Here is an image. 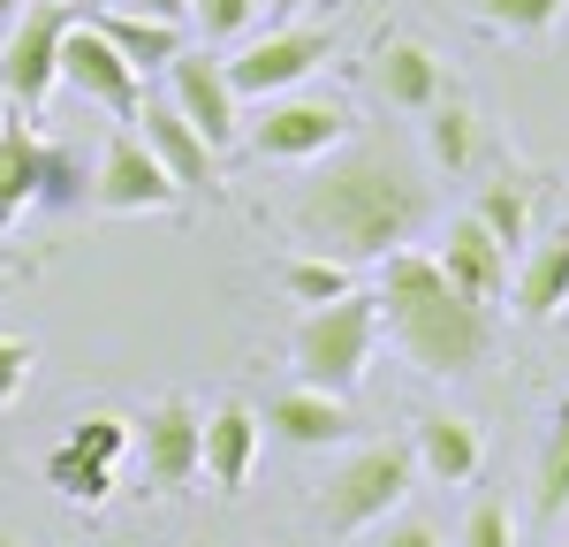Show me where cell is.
Instances as JSON below:
<instances>
[{"label":"cell","instance_id":"cell-21","mask_svg":"<svg viewBox=\"0 0 569 547\" xmlns=\"http://www.w3.org/2000/svg\"><path fill=\"white\" fill-rule=\"evenodd\" d=\"M471 213H479V221L493 228V243L517 259V251L531 243V182L525 176H493L479 190V206H471Z\"/></svg>","mask_w":569,"mask_h":547},{"label":"cell","instance_id":"cell-31","mask_svg":"<svg viewBox=\"0 0 569 547\" xmlns=\"http://www.w3.org/2000/svg\"><path fill=\"white\" fill-rule=\"evenodd\" d=\"M456 547H517V533H509V509L501 501H479L471 517H463V540Z\"/></svg>","mask_w":569,"mask_h":547},{"label":"cell","instance_id":"cell-22","mask_svg":"<svg viewBox=\"0 0 569 547\" xmlns=\"http://www.w3.org/2000/svg\"><path fill=\"white\" fill-rule=\"evenodd\" d=\"M426 152H433V168H471V152H479V115L471 107H456V99H433L426 107Z\"/></svg>","mask_w":569,"mask_h":547},{"label":"cell","instance_id":"cell-23","mask_svg":"<svg viewBox=\"0 0 569 547\" xmlns=\"http://www.w3.org/2000/svg\"><path fill=\"white\" fill-rule=\"evenodd\" d=\"M46 487L61 501H84V509H99V501L114 495V464H99V456H77L69 441L46 456Z\"/></svg>","mask_w":569,"mask_h":547},{"label":"cell","instance_id":"cell-24","mask_svg":"<svg viewBox=\"0 0 569 547\" xmlns=\"http://www.w3.org/2000/svg\"><path fill=\"white\" fill-rule=\"evenodd\" d=\"M531 509L555 525L569 509V396L555 404V426H547V441H539V495H531Z\"/></svg>","mask_w":569,"mask_h":547},{"label":"cell","instance_id":"cell-18","mask_svg":"<svg viewBox=\"0 0 569 547\" xmlns=\"http://www.w3.org/2000/svg\"><path fill=\"white\" fill-rule=\"evenodd\" d=\"M509 297H517V312H525V319H555V312H562V305H569V228L525 243V267L509 274Z\"/></svg>","mask_w":569,"mask_h":547},{"label":"cell","instance_id":"cell-32","mask_svg":"<svg viewBox=\"0 0 569 547\" xmlns=\"http://www.w3.org/2000/svg\"><path fill=\"white\" fill-rule=\"evenodd\" d=\"M380 547H448V540H440L426 517H402V525H388V540H380Z\"/></svg>","mask_w":569,"mask_h":547},{"label":"cell","instance_id":"cell-15","mask_svg":"<svg viewBox=\"0 0 569 547\" xmlns=\"http://www.w3.org/2000/svg\"><path fill=\"white\" fill-rule=\"evenodd\" d=\"M266 434H281L289 449H335L342 434H350V404L342 396H327V388H281L273 404H266V418H259Z\"/></svg>","mask_w":569,"mask_h":547},{"label":"cell","instance_id":"cell-1","mask_svg":"<svg viewBox=\"0 0 569 547\" xmlns=\"http://www.w3.org/2000/svg\"><path fill=\"white\" fill-rule=\"evenodd\" d=\"M418 221H426V182L402 168L395 145H372V137L327 160L289 198V228L342 267H380L395 243L418 236Z\"/></svg>","mask_w":569,"mask_h":547},{"label":"cell","instance_id":"cell-29","mask_svg":"<svg viewBox=\"0 0 569 547\" xmlns=\"http://www.w3.org/2000/svg\"><path fill=\"white\" fill-rule=\"evenodd\" d=\"M190 23L206 39H243L259 23V0H190Z\"/></svg>","mask_w":569,"mask_h":547},{"label":"cell","instance_id":"cell-37","mask_svg":"<svg viewBox=\"0 0 569 547\" xmlns=\"http://www.w3.org/2000/svg\"><path fill=\"white\" fill-rule=\"evenodd\" d=\"M0 115H8V99H0Z\"/></svg>","mask_w":569,"mask_h":547},{"label":"cell","instance_id":"cell-10","mask_svg":"<svg viewBox=\"0 0 569 547\" xmlns=\"http://www.w3.org/2000/svg\"><path fill=\"white\" fill-rule=\"evenodd\" d=\"M61 84L77 91V99H91V107H107L114 122H137V107H144V77L91 31V16H77L61 31Z\"/></svg>","mask_w":569,"mask_h":547},{"label":"cell","instance_id":"cell-13","mask_svg":"<svg viewBox=\"0 0 569 547\" xmlns=\"http://www.w3.org/2000/svg\"><path fill=\"white\" fill-rule=\"evenodd\" d=\"M137 122H144L137 137H144V145H152V160L176 176L182 198H190V190H206V198H213V190H220V152L190 130V122H182L168 99H144V107H137Z\"/></svg>","mask_w":569,"mask_h":547},{"label":"cell","instance_id":"cell-17","mask_svg":"<svg viewBox=\"0 0 569 547\" xmlns=\"http://www.w3.org/2000/svg\"><path fill=\"white\" fill-rule=\"evenodd\" d=\"M259 410L251 404H220L206 418V434H198V464L213 471L220 495H243V479H251V464H259Z\"/></svg>","mask_w":569,"mask_h":547},{"label":"cell","instance_id":"cell-20","mask_svg":"<svg viewBox=\"0 0 569 547\" xmlns=\"http://www.w3.org/2000/svg\"><path fill=\"white\" fill-rule=\"evenodd\" d=\"M39 130L23 115H0V228H16L39 206Z\"/></svg>","mask_w":569,"mask_h":547},{"label":"cell","instance_id":"cell-5","mask_svg":"<svg viewBox=\"0 0 569 547\" xmlns=\"http://www.w3.org/2000/svg\"><path fill=\"white\" fill-rule=\"evenodd\" d=\"M357 130L350 99L342 91H273L259 99V122H251V152L259 160H327L342 137Z\"/></svg>","mask_w":569,"mask_h":547},{"label":"cell","instance_id":"cell-30","mask_svg":"<svg viewBox=\"0 0 569 547\" xmlns=\"http://www.w3.org/2000/svg\"><path fill=\"white\" fill-rule=\"evenodd\" d=\"M31 365H39V350H31L23 335H0V410L31 388Z\"/></svg>","mask_w":569,"mask_h":547},{"label":"cell","instance_id":"cell-3","mask_svg":"<svg viewBox=\"0 0 569 547\" xmlns=\"http://www.w3.org/2000/svg\"><path fill=\"white\" fill-rule=\"evenodd\" d=\"M372 350H380V297H365V289H342L335 305H305L297 335H289L297 380L327 388V396H350L372 372Z\"/></svg>","mask_w":569,"mask_h":547},{"label":"cell","instance_id":"cell-6","mask_svg":"<svg viewBox=\"0 0 569 547\" xmlns=\"http://www.w3.org/2000/svg\"><path fill=\"white\" fill-rule=\"evenodd\" d=\"M84 8L69 0H23V16L8 23V46H0V99L16 115H39L46 91L61 84V31L77 23Z\"/></svg>","mask_w":569,"mask_h":547},{"label":"cell","instance_id":"cell-25","mask_svg":"<svg viewBox=\"0 0 569 547\" xmlns=\"http://www.w3.org/2000/svg\"><path fill=\"white\" fill-rule=\"evenodd\" d=\"M562 8L569 0H471V16L486 31H501V39H547L562 23Z\"/></svg>","mask_w":569,"mask_h":547},{"label":"cell","instance_id":"cell-14","mask_svg":"<svg viewBox=\"0 0 569 547\" xmlns=\"http://www.w3.org/2000/svg\"><path fill=\"white\" fill-rule=\"evenodd\" d=\"M372 84L388 99L395 115H426L433 99H448V69H440V53L426 39H380L372 46Z\"/></svg>","mask_w":569,"mask_h":547},{"label":"cell","instance_id":"cell-8","mask_svg":"<svg viewBox=\"0 0 569 547\" xmlns=\"http://www.w3.org/2000/svg\"><path fill=\"white\" fill-rule=\"evenodd\" d=\"M168 107H176L213 152H228V145L243 137V99L228 84V61L206 53V46H182L176 61H168Z\"/></svg>","mask_w":569,"mask_h":547},{"label":"cell","instance_id":"cell-34","mask_svg":"<svg viewBox=\"0 0 569 547\" xmlns=\"http://www.w3.org/2000/svg\"><path fill=\"white\" fill-rule=\"evenodd\" d=\"M266 16H281V23H289V16H297V8H305V0H259Z\"/></svg>","mask_w":569,"mask_h":547},{"label":"cell","instance_id":"cell-4","mask_svg":"<svg viewBox=\"0 0 569 547\" xmlns=\"http://www.w3.org/2000/svg\"><path fill=\"white\" fill-rule=\"evenodd\" d=\"M410 487H418V456H410V441H372V449L342 456V464L327 471V487L311 495V517H319L327 540H357V533L388 525Z\"/></svg>","mask_w":569,"mask_h":547},{"label":"cell","instance_id":"cell-12","mask_svg":"<svg viewBox=\"0 0 569 547\" xmlns=\"http://www.w3.org/2000/svg\"><path fill=\"white\" fill-rule=\"evenodd\" d=\"M433 259H440V274H448V281H456L471 305H486V312L509 297V251L493 243V228H486L479 213H456Z\"/></svg>","mask_w":569,"mask_h":547},{"label":"cell","instance_id":"cell-27","mask_svg":"<svg viewBox=\"0 0 569 547\" xmlns=\"http://www.w3.org/2000/svg\"><path fill=\"white\" fill-rule=\"evenodd\" d=\"M69 449H77V456H99V464H122V449H130V418L91 410V418H77V426H69Z\"/></svg>","mask_w":569,"mask_h":547},{"label":"cell","instance_id":"cell-28","mask_svg":"<svg viewBox=\"0 0 569 547\" xmlns=\"http://www.w3.org/2000/svg\"><path fill=\"white\" fill-rule=\"evenodd\" d=\"M39 206H84V168H77V152H61V145L39 152Z\"/></svg>","mask_w":569,"mask_h":547},{"label":"cell","instance_id":"cell-36","mask_svg":"<svg viewBox=\"0 0 569 547\" xmlns=\"http://www.w3.org/2000/svg\"><path fill=\"white\" fill-rule=\"evenodd\" d=\"M0 547H16V540H8V533H0Z\"/></svg>","mask_w":569,"mask_h":547},{"label":"cell","instance_id":"cell-33","mask_svg":"<svg viewBox=\"0 0 569 547\" xmlns=\"http://www.w3.org/2000/svg\"><path fill=\"white\" fill-rule=\"evenodd\" d=\"M137 16H160V23H190V0H130Z\"/></svg>","mask_w":569,"mask_h":547},{"label":"cell","instance_id":"cell-7","mask_svg":"<svg viewBox=\"0 0 569 547\" xmlns=\"http://www.w3.org/2000/svg\"><path fill=\"white\" fill-rule=\"evenodd\" d=\"M319 61H335V31L327 23H281L228 61V84H236V99H273V91L311 84Z\"/></svg>","mask_w":569,"mask_h":547},{"label":"cell","instance_id":"cell-16","mask_svg":"<svg viewBox=\"0 0 569 547\" xmlns=\"http://www.w3.org/2000/svg\"><path fill=\"white\" fill-rule=\"evenodd\" d=\"M410 456H418V471H426L433 487H471L486 449H479V426H471V418H456V410H426L418 434H410Z\"/></svg>","mask_w":569,"mask_h":547},{"label":"cell","instance_id":"cell-26","mask_svg":"<svg viewBox=\"0 0 569 547\" xmlns=\"http://www.w3.org/2000/svg\"><path fill=\"white\" fill-rule=\"evenodd\" d=\"M281 289H289L297 305H335V297H342V289H357V281H350V267H342V259L305 251V259H289V267H281Z\"/></svg>","mask_w":569,"mask_h":547},{"label":"cell","instance_id":"cell-11","mask_svg":"<svg viewBox=\"0 0 569 547\" xmlns=\"http://www.w3.org/2000/svg\"><path fill=\"white\" fill-rule=\"evenodd\" d=\"M198 434H206V418L190 410V396H160V404L130 426V441L144 449V479H152V495H182V487L206 471V464H198Z\"/></svg>","mask_w":569,"mask_h":547},{"label":"cell","instance_id":"cell-35","mask_svg":"<svg viewBox=\"0 0 569 547\" xmlns=\"http://www.w3.org/2000/svg\"><path fill=\"white\" fill-rule=\"evenodd\" d=\"M16 16H23V0H0V31H8V23H16Z\"/></svg>","mask_w":569,"mask_h":547},{"label":"cell","instance_id":"cell-9","mask_svg":"<svg viewBox=\"0 0 569 547\" xmlns=\"http://www.w3.org/2000/svg\"><path fill=\"white\" fill-rule=\"evenodd\" d=\"M99 213H168L182 190L176 176L152 160V145L137 130H114L107 137V152H99V168H91V190H84Z\"/></svg>","mask_w":569,"mask_h":547},{"label":"cell","instance_id":"cell-19","mask_svg":"<svg viewBox=\"0 0 569 547\" xmlns=\"http://www.w3.org/2000/svg\"><path fill=\"white\" fill-rule=\"evenodd\" d=\"M91 31L114 46V53H122V61L137 69V77H144V69H168V61L182 53V23L137 16V8H99V16H91Z\"/></svg>","mask_w":569,"mask_h":547},{"label":"cell","instance_id":"cell-2","mask_svg":"<svg viewBox=\"0 0 569 547\" xmlns=\"http://www.w3.org/2000/svg\"><path fill=\"white\" fill-rule=\"evenodd\" d=\"M380 327L402 358L433 380H456V372H479L486 350H493V312L471 305L448 274H440L433 251H410L395 243L380 259Z\"/></svg>","mask_w":569,"mask_h":547}]
</instances>
